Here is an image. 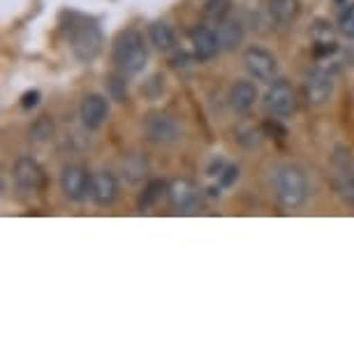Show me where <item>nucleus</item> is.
I'll return each instance as SVG.
<instances>
[{
    "label": "nucleus",
    "instance_id": "nucleus-13",
    "mask_svg": "<svg viewBox=\"0 0 354 354\" xmlns=\"http://www.w3.org/2000/svg\"><path fill=\"white\" fill-rule=\"evenodd\" d=\"M190 42H192V49H195V56L199 61H209V58H213L220 49H223V46H220L218 30L209 28V26H197V28H192Z\"/></svg>",
    "mask_w": 354,
    "mask_h": 354
},
{
    "label": "nucleus",
    "instance_id": "nucleus-20",
    "mask_svg": "<svg viewBox=\"0 0 354 354\" xmlns=\"http://www.w3.org/2000/svg\"><path fill=\"white\" fill-rule=\"evenodd\" d=\"M232 12V0H206L202 8V17L211 24H223L225 19H230Z\"/></svg>",
    "mask_w": 354,
    "mask_h": 354
},
{
    "label": "nucleus",
    "instance_id": "nucleus-4",
    "mask_svg": "<svg viewBox=\"0 0 354 354\" xmlns=\"http://www.w3.org/2000/svg\"><path fill=\"white\" fill-rule=\"evenodd\" d=\"M144 132L153 144L169 146L181 137V125L167 111H151L144 121Z\"/></svg>",
    "mask_w": 354,
    "mask_h": 354
},
{
    "label": "nucleus",
    "instance_id": "nucleus-28",
    "mask_svg": "<svg viewBox=\"0 0 354 354\" xmlns=\"http://www.w3.org/2000/svg\"><path fill=\"white\" fill-rule=\"evenodd\" d=\"M345 58H347V63L354 65V44L347 46V51H345Z\"/></svg>",
    "mask_w": 354,
    "mask_h": 354
},
{
    "label": "nucleus",
    "instance_id": "nucleus-8",
    "mask_svg": "<svg viewBox=\"0 0 354 354\" xmlns=\"http://www.w3.org/2000/svg\"><path fill=\"white\" fill-rule=\"evenodd\" d=\"M15 181L26 192H39L46 185V171L35 158L21 156L15 162Z\"/></svg>",
    "mask_w": 354,
    "mask_h": 354
},
{
    "label": "nucleus",
    "instance_id": "nucleus-10",
    "mask_svg": "<svg viewBox=\"0 0 354 354\" xmlns=\"http://www.w3.org/2000/svg\"><path fill=\"white\" fill-rule=\"evenodd\" d=\"M167 195H169V202L178 213H195L202 206V195H199L197 185L192 181H185V178L174 181Z\"/></svg>",
    "mask_w": 354,
    "mask_h": 354
},
{
    "label": "nucleus",
    "instance_id": "nucleus-6",
    "mask_svg": "<svg viewBox=\"0 0 354 354\" xmlns=\"http://www.w3.org/2000/svg\"><path fill=\"white\" fill-rule=\"evenodd\" d=\"M333 190L338 192L340 199L354 204V167H352V153L347 149L333 151Z\"/></svg>",
    "mask_w": 354,
    "mask_h": 354
},
{
    "label": "nucleus",
    "instance_id": "nucleus-16",
    "mask_svg": "<svg viewBox=\"0 0 354 354\" xmlns=\"http://www.w3.org/2000/svg\"><path fill=\"white\" fill-rule=\"evenodd\" d=\"M269 15L278 26H292L301 15V0H269Z\"/></svg>",
    "mask_w": 354,
    "mask_h": 354
},
{
    "label": "nucleus",
    "instance_id": "nucleus-27",
    "mask_svg": "<svg viewBox=\"0 0 354 354\" xmlns=\"http://www.w3.org/2000/svg\"><path fill=\"white\" fill-rule=\"evenodd\" d=\"M236 176H239V169H234V167H230V169L225 171V176H223V185H230Z\"/></svg>",
    "mask_w": 354,
    "mask_h": 354
},
{
    "label": "nucleus",
    "instance_id": "nucleus-26",
    "mask_svg": "<svg viewBox=\"0 0 354 354\" xmlns=\"http://www.w3.org/2000/svg\"><path fill=\"white\" fill-rule=\"evenodd\" d=\"M37 102H39V93H37V91H28V93H24V97H21L24 109H30V106H35Z\"/></svg>",
    "mask_w": 354,
    "mask_h": 354
},
{
    "label": "nucleus",
    "instance_id": "nucleus-21",
    "mask_svg": "<svg viewBox=\"0 0 354 354\" xmlns=\"http://www.w3.org/2000/svg\"><path fill=\"white\" fill-rule=\"evenodd\" d=\"M167 190H169V188H167V183H162V181H151V183L144 188L142 197H139V211L151 209V206L156 204L158 199L162 197Z\"/></svg>",
    "mask_w": 354,
    "mask_h": 354
},
{
    "label": "nucleus",
    "instance_id": "nucleus-15",
    "mask_svg": "<svg viewBox=\"0 0 354 354\" xmlns=\"http://www.w3.org/2000/svg\"><path fill=\"white\" fill-rule=\"evenodd\" d=\"M227 102H230L232 111L248 113L257 102V88L252 82H236L232 84L230 93H227Z\"/></svg>",
    "mask_w": 354,
    "mask_h": 354
},
{
    "label": "nucleus",
    "instance_id": "nucleus-24",
    "mask_svg": "<svg viewBox=\"0 0 354 354\" xmlns=\"http://www.w3.org/2000/svg\"><path fill=\"white\" fill-rule=\"evenodd\" d=\"M51 132H53V125L49 123V118L42 116V118H39V121L30 128V139H37V142H42V139L51 137Z\"/></svg>",
    "mask_w": 354,
    "mask_h": 354
},
{
    "label": "nucleus",
    "instance_id": "nucleus-23",
    "mask_svg": "<svg viewBox=\"0 0 354 354\" xmlns=\"http://www.w3.org/2000/svg\"><path fill=\"white\" fill-rule=\"evenodd\" d=\"M313 37H315V42H336L331 32V24L324 21V19H317L315 26H313Z\"/></svg>",
    "mask_w": 354,
    "mask_h": 354
},
{
    "label": "nucleus",
    "instance_id": "nucleus-3",
    "mask_svg": "<svg viewBox=\"0 0 354 354\" xmlns=\"http://www.w3.org/2000/svg\"><path fill=\"white\" fill-rule=\"evenodd\" d=\"M68 39L72 46V53H75L77 61L82 63H93L102 51L104 44V35L102 28H100L97 21L86 17H75L72 24L68 26Z\"/></svg>",
    "mask_w": 354,
    "mask_h": 354
},
{
    "label": "nucleus",
    "instance_id": "nucleus-17",
    "mask_svg": "<svg viewBox=\"0 0 354 354\" xmlns=\"http://www.w3.org/2000/svg\"><path fill=\"white\" fill-rule=\"evenodd\" d=\"M149 39H151V44L156 46V49H160V51H171L174 46H176V32H174L171 26L165 24V21L151 24Z\"/></svg>",
    "mask_w": 354,
    "mask_h": 354
},
{
    "label": "nucleus",
    "instance_id": "nucleus-7",
    "mask_svg": "<svg viewBox=\"0 0 354 354\" xmlns=\"http://www.w3.org/2000/svg\"><path fill=\"white\" fill-rule=\"evenodd\" d=\"M264 104L273 116L278 118H285V116H292L297 111V91L290 82L285 79H278L269 86L266 91V97H264Z\"/></svg>",
    "mask_w": 354,
    "mask_h": 354
},
{
    "label": "nucleus",
    "instance_id": "nucleus-9",
    "mask_svg": "<svg viewBox=\"0 0 354 354\" xmlns=\"http://www.w3.org/2000/svg\"><path fill=\"white\" fill-rule=\"evenodd\" d=\"M91 174L86 167L82 165H68L61 174V188L63 195L70 199V202H82L86 195L91 192Z\"/></svg>",
    "mask_w": 354,
    "mask_h": 354
},
{
    "label": "nucleus",
    "instance_id": "nucleus-14",
    "mask_svg": "<svg viewBox=\"0 0 354 354\" xmlns=\"http://www.w3.org/2000/svg\"><path fill=\"white\" fill-rule=\"evenodd\" d=\"M118 195V181L111 171H97L91 178V197L95 199L100 206L113 204V199Z\"/></svg>",
    "mask_w": 354,
    "mask_h": 354
},
{
    "label": "nucleus",
    "instance_id": "nucleus-12",
    "mask_svg": "<svg viewBox=\"0 0 354 354\" xmlns=\"http://www.w3.org/2000/svg\"><path fill=\"white\" fill-rule=\"evenodd\" d=\"M304 91H306V100L310 104H324L329 102L331 93H333V79L331 75H326L324 70H313L308 77H306V84H304Z\"/></svg>",
    "mask_w": 354,
    "mask_h": 354
},
{
    "label": "nucleus",
    "instance_id": "nucleus-1",
    "mask_svg": "<svg viewBox=\"0 0 354 354\" xmlns=\"http://www.w3.org/2000/svg\"><path fill=\"white\" fill-rule=\"evenodd\" d=\"M273 195L285 209H299L308 199V176L297 165H280L271 174Z\"/></svg>",
    "mask_w": 354,
    "mask_h": 354
},
{
    "label": "nucleus",
    "instance_id": "nucleus-29",
    "mask_svg": "<svg viewBox=\"0 0 354 354\" xmlns=\"http://www.w3.org/2000/svg\"><path fill=\"white\" fill-rule=\"evenodd\" d=\"M336 3H345V0H336Z\"/></svg>",
    "mask_w": 354,
    "mask_h": 354
},
{
    "label": "nucleus",
    "instance_id": "nucleus-11",
    "mask_svg": "<svg viewBox=\"0 0 354 354\" xmlns=\"http://www.w3.org/2000/svg\"><path fill=\"white\" fill-rule=\"evenodd\" d=\"M79 116H82V123L88 130H97L102 128L106 116H109V102L106 97L97 95V93H91L82 100V106H79Z\"/></svg>",
    "mask_w": 354,
    "mask_h": 354
},
{
    "label": "nucleus",
    "instance_id": "nucleus-25",
    "mask_svg": "<svg viewBox=\"0 0 354 354\" xmlns=\"http://www.w3.org/2000/svg\"><path fill=\"white\" fill-rule=\"evenodd\" d=\"M338 49L336 42H315V56H329Z\"/></svg>",
    "mask_w": 354,
    "mask_h": 354
},
{
    "label": "nucleus",
    "instance_id": "nucleus-19",
    "mask_svg": "<svg viewBox=\"0 0 354 354\" xmlns=\"http://www.w3.org/2000/svg\"><path fill=\"white\" fill-rule=\"evenodd\" d=\"M121 171L123 176L128 178L130 183H137L142 181L146 176V171H149V165H146V158L139 156V153H132V156H125L121 160Z\"/></svg>",
    "mask_w": 354,
    "mask_h": 354
},
{
    "label": "nucleus",
    "instance_id": "nucleus-18",
    "mask_svg": "<svg viewBox=\"0 0 354 354\" xmlns=\"http://www.w3.org/2000/svg\"><path fill=\"white\" fill-rule=\"evenodd\" d=\"M218 37L223 49H236L243 42V26L232 19H225L223 24H218Z\"/></svg>",
    "mask_w": 354,
    "mask_h": 354
},
{
    "label": "nucleus",
    "instance_id": "nucleus-22",
    "mask_svg": "<svg viewBox=\"0 0 354 354\" xmlns=\"http://www.w3.org/2000/svg\"><path fill=\"white\" fill-rule=\"evenodd\" d=\"M338 30H340V35L354 37V3L352 5H345V10L340 12V17H338Z\"/></svg>",
    "mask_w": 354,
    "mask_h": 354
},
{
    "label": "nucleus",
    "instance_id": "nucleus-2",
    "mask_svg": "<svg viewBox=\"0 0 354 354\" xmlns=\"http://www.w3.org/2000/svg\"><path fill=\"white\" fill-rule=\"evenodd\" d=\"M111 58L118 70L128 72V75H137L146 68L149 61V49H146L144 35L135 28H125L113 37Z\"/></svg>",
    "mask_w": 354,
    "mask_h": 354
},
{
    "label": "nucleus",
    "instance_id": "nucleus-5",
    "mask_svg": "<svg viewBox=\"0 0 354 354\" xmlns=\"http://www.w3.org/2000/svg\"><path fill=\"white\" fill-rule=\"evenodd\" d=\"M243 68L248 75L257 82H273L278 75V61L271 51L262 49V46H248L243 51Z\"/></svg>",
    "mask_w": 354,
    "mask_h": 354
}]
</instances>
